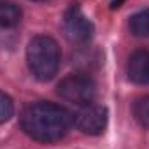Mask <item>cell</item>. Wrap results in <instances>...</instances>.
Wrapping results in <instances>:
<instances>
[{
    "label": "cell",
    "instance_id": "obj_2",
    "mask_svg": "<svg viewBox=\"0 0 149 149\" xmlns=\"http://www.w3.org/2000/svg\"><path fill=\"white\" fill-rule=\"evenodd\" d=\"M26 61L31 74L40 81L52 80L61 64V50L57 42L47 35H37L26 47Z\"/></svg>",
    "mask_w": 149,
    "mask_h": 149
},
{
    "label": "cell",
    "instance_id": "obj_9",
    "mask_svg": "<svg viewBox=\"0 0 149 149\" xmlns=\"http://www.w3.org/2000/svg\"><path fill=\"white\" fill-rule=\"evenodd\" d=\"M132 113L141 127L149 128V95L137 97L132 104Z\"/></svg>",
    "mask_w": 149,
    "mask_h": 149
},
{
    "label": "cell",
    "instance_id": "obj_5",
    "mask_svg": "<svg viewBox=\"0 0 149 149\" xmlns=\"http://www.w3.org/2000/svg\"><path fill=\"white\" fill-rule=\"evenodd\" d=\"M64 31L68 38L76 43H87L94 35V24L76 3H73L64 14Z\"/></svg>",
    "mask_w": 149,
    "mask_h": 149
},
{
    "label": "cell",
    "instance_id": "obj_12",
    "mask_svg": "<svg viewBox=\"0 0 149 149\" xmlns=\"http://www.w3.org/2000/svg\"><path fill=\"white\" fill-rule=\"evenodd\" d=\"M31 2H47V0H31Z\"/></svg>",
    "mask_w": 149,
    "mask_h": 149
},
{
    "label": "cell",
    "instance_id": "obj_3",
    "mask_svg": "<svg viewBox=\"0 0 149 149\" xmlns=\"http://www.w3.org/2000/svg\"><path fill=\"white\" fill-rule=\"evenodd\" d=\"M97 87L95 81L83 73H71L57 83V95L71 104L87 106L95 99Z\"/></svg>",
    "mask_w": 149,
    "mask_h": 149
},
{
    "label": "cell",
    "instance_id": "obj_6",
    "mask_svg": "<svg viewBox=\"0 0 149 149\" xmlns=\"http://www.w3.org/2000/svg\"><path fill=\"white\" fill-rule=\"evenodd\" d=\"M127 74L137 85L149 83V50H135L127 63Z\"/></svg>",
    "mask_w": 149,
    "mask_h": 149
},
{
    "label": "cell",
    "instance_id": "obj_8",
    "mask_svg": "<svg viewBox=\"0 0 149 149\" xmlns=\"http://www.w3.org/2000/svg\"><path fill=\"white\" fill-rule=\"evenodd\" d=\"M128 26H130V31H132L134 37H139V38L149 37V7L135 12L130 17Z\"/></svg>",
    "mask_w": 149,
    "mask_h": 149
},
{
    "label": "cell",
    "instance_id": "obj_4",
    "mask_svg": "<svg viewBox=\"0 0 149 149\" xmlns=\"http://www.w3.org/2000/svg\"><path fill=\"white\" fill-rule=\"evenodd\" d=\"M73 123L87 135H99L108 125V108L102 104H87L74 114Z\"/></svg>",
    "mask_w": 149,
    "mask_h": 149
},
{
    "label": "cell",
    "instance_id": "obj_7",
    "mask_svg": "<svg viewBox=\"0 0 149 149\" xmlns=\"http://www.w3.org/2000/svg\"><path fill=\"white\" fill-rule=\"evenodd\" d=\"M23 17L21 9L10 0H0V28H12Z\"/></svg>",
    "mask_w": 149,
    "mask_h": 149
},
{
    "label": "cell",
    "instance_id": "obj_10",
    "mask_svg": "<svg viewBox=\"0 0 149 149\" xmlns=\"http://www.w3.org/2000/svg\"><path fill=\"white\" fill-rule=\"evenodd\" d=\"M12 114H14V102H12V99L5 92H0V123L9 121Z\"/></svg>",
    "mask_w": 149,
    "mask_h": 149
},
{
    "label": "cell",
    "instance_id": "obj_1",
    "mask_svg": "<svg viewBox=\"0 0 149 149\" xmlns=\"http://www.w3.org/2000/svg\"><path fill=\"white\" fill-rule=\"evenodd\" d=\"M73 120L71 111L50 101L31 102L24 106L19 116L23 132L38 142H54L63 139L70 132Z\"/></svg>",
    "mask_w": 149,
    "mask_h": 149
},
{
    "label": "cell",
    "instance_id": "obj_11",
    "mask_svg": "<svg viewBox=\"0 0 149 149\" xmlns=\"http://www.w3.org/2000/svg\"><path fill=\"white\" fill-rule=\"evenodd\" d=\"M125 2H127V0H111V2H109V7H111L113 10H114V9H120Z\"/></svg>",
    "mask_w": 149,
    "mask_h": 149
}]
</instances>
